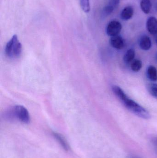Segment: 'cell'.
I'll return each mask as SVG.
<instances>
[{
  "label": "cell",
  "mask_w": 157,
  "mask_h": 158,
  "mask_svg": "<svg viewBox=\"0 0 157 158\" xmlns=\"http://www.w3.org/2000/svg\"><path fill=\"white\" fill-rule=\"evenodd\" d=\"M146 27L148 32L153 35L157 34V19L155 17L151 16L147 19Z\"/></svg>",
  "instance_id": "cell-6"
},
{
  "label": "cell",
  "mask_w": 157,
  "mask_h": 158,
  "mask_svg": "<svg viewBox=\"0 0 157 158\" xmlns=\"http://www.w3.org/2000/svg\"><path fill=\"white\" fill-rule=\"evenodd\" d=\"M128 158H141L139 157L135 156H131L129 157Z\"/></svg>",
  "instance_id": "cell-19"
},
{
  "label": "cell",
  "mask_w": 157,
  "mask_h": 158,
  "mask_svg": "<svg viewBox=\"0 0 157 158\" xmlns=\"http://www.w3.org/2000/svg\"><path fill=\"white\" fill-rule=\"evenodd\" d=\"M5 52L6 55L11 58L18 57L21 54L22 45L17 35H14L6 44Z\"/></svg>",
  "instance_id": "cell-2"
},
{
  "label": "cell",
  "mask_w": 157,
  "mask_h": 158,
  "mask_svg": "<svg viewBox=\"0 0 157 158\" xmlns=\"http://www.w3.org/2000/svg\"><path fill=\"white\" fill-rule=\"evenodd\" d=\"M156 59L157 61V53H156Z\"/></svg>",
  "instance_id": "cell-21"
},
{
  "label": "cell",
  "mask_w": 157,
  "mask_h": 158,
  "mask_svg": "<svg viewBox=\"0 0 157 158\" xmlns=\"http://www.w3.org/2000/svg\"><path fill=\"white\" fill-rule=\"evenodd\" d=\"M140 6L142 11L144 14H149L152 7L151 0H142L140 3Z\"/></svg>",
  "instance_id": "cell-10"
},
{
  "label": "cell",
  "mask_w": 157,
  "mask_h": 158,
  "mask_svg": "<svg viewBox=\"0 0 157 158\" xmlns=\"http://www.w3.org/2000/svg\"><path fill=\"white\" fill-rule=\"evenodd\" d=\"M142 61L138 59H135L132 62L131 64V69L134 72H137L141 70L142 68Z\"/></svg>",
  "instance_id": "cell-13"
},
{
  "label": "cell",
  "mask_w": 157,
  "mask_h": 158,
  "mask_svg": "<svg viewBox=\"0 0 157 158\" xmlns=\"http://www.w3.org/2000/svg\"><path fill=\"white\" fill-rule=\"evenodd\" d=\"M53 135L65 151H67L69 150L70 148L69 144L65 138L61 134L58 133L53 132Z\"/></svg>",
  "instance_id": "cell-9"
},
{
  "label": "cell",
  "mask_w": 157,
  "mask_h": 158,
  "mask_svg": "<svg viewBox=\"0 0 157 158\" xmlns=\"http://www.w3.org/2000/svg\"><path fill=\"white\" fill-rule=\"evenodd\" d=\"M135 56V51L132 49H129L124 56V61L126 64H129L134 61Z\"/></svg>",
  "instance_id": "cell-12"
},
{
  "label": "cell",
  "mask_w": 157,
  "mask_h": 158,
  "mask_svg": "<svg viewBox=\"0 0 157 158\" xmlns=\"http://www.w3.org/2000/svg\"><path fill=\"white\" fill-rule=\"evenodd\" d=\"M122 29V26L119 21L112 20L108 24L107 27V33L111 37L117 36L120 34Z\"/></svg>",
  "instance_id": "cell-4"
},
{
  "label": "cell",
  "mask_w": 157,
  "mask_h": 158,
  "mask_svg": "<svg viewBox=\"0 0 157 158\" xmlns=\"http://www.w3.org/2000/svg\"><path fill=\"white\" fill-rule=\"evenodd\" d=\"M156 43H157V39H156Z\"/></svg>",
  "instance_id": "cell-22"
},
{
  "label": "cell",
  "mask_w": 157,
  "mask_h": 158,
  "mask_svg": "<svg viewBox=\"0 0 157 158\" xmlns=\"http://www.w3.org/2000/svg\"><path fill=\"white\" fill-rule=\"evenodd\" d=\"M112 90L114 94L132 113L142 118L148 119L151 118L149 112L143 107L128 97L125 92L118 85H113Z\"/></svg>",
  "instance_id": "cell-1"
},
{
  "label": "cell",
  "mask_w": 157,
  "mask_h": 158,
  "mask_svg": "<svg viewBox=\"0 0 157 158\" xmlns=\"http://www.w3.org/2000/svg\"><path fill=\"white\" fill-rule=\"evenodd\" d=\"M7 117L9 118H15L25 123H29L30 121V116L27 110L20 105L15 106L9 112Z\"/></svg>",
  "instance_id": "cell-3"
},
{
  "label": "cell",
  "mask_w": 157,
  "mask_h": 158,
  "mask_svg": "<svg viewBox=\"0 0 157 158\" xmlns=\"http://www.w3.org/2000/svg\"><path fill=\"white\" fill-rule=\"evenodd\" d=\"M80 6L83 11L85 13H88L90 11V0H79Z\"/></svg>",
  "instance_id": "cell-15"
},
{
  "label": "cell",
  "mask_w": 157,
  "mask_h": 158,
  "mask_svg": "<svg viewBox=\"0 0 157 158\" xmlns=\"http://www.w3.org/2000/svg\"><path fill=\"white\" fill-rule=\"evenodd\" d=\"M114 8L110 5L108 4L105 6L102 10V15L104 17L108 16L110 15L114 10Z\"/></svg>",
  "instance_id": "cell-16"
},
{
  "label": "cell",
  "mask_w": 157,
  "mask_h": 158,
  "mask_svg": "<svg viewBox=\"0 0 157 158\" xmlns=\"http://www.w3.org/2000/svg\"><path fill=\"white\" fill-rule=\"evenodd\" d=\"M134 13L133 8L131 6L124 7L121 13V17L124 20H128L132 18Z\"/></svg>",
  "instance_id": "cell-8"
},
{
  "label": "cell",
  "mask_w": 157,
  "mask_h": 158,
  "mask_svg": "<svg viewBox=\"0 0 157 158\" xmlns=\"http://www.w3.org/2000/svg\"><path fill=\"white\" fill-rule=\"evenodd\" d=\"M147 89L150 94L157 98V84H149L147 85Z\"/></svg>",
  "instance_id": "cell-14"
},
{
  "label": "cell",
  "mask_w": 157,
  "mask_h": 158,
  "mask_svg": "<svg viewBox=\"0 0 157 158\" xmlns=\"http://www.w3.org/2000/svg\"><path fill=\"white\" fill-rule=\"evenodd\" d=\"M139 46L142 50L148 51L150 50L152 46L151 39L147 35L142 36L139 40Z\"/></svg>",
  "instance_id": "cell-7"
},
{
  "label": "cell",
  "mask_w": 157,
  "mask_h": 158,
  "mask_svg": "<svg viewBox=\"0 0 157 158\" xmlns=\"http://www.w3.org/2000/svg\"><path fill=\"white\" fill-rule=\"evenodd\" d=\"M152 144L154 149L157 153V137H154L152 139Z\"/></svg>",
  "instance_id": "cell-18"
},
{
  "label": "cell",
  "mask_w": 157,
  "mask_h": 158,
  "mask_svg": "<svg viewBox=\"0 0 157 158\" xmlns=\"http://www.w3.org/2000/svg\"><path fill=\"white\" fill-rule=\"evenodd\" d=\"M110 43L113 48L118 50H121L125 46V42L123 38L118 35L111 38Z\"/></svg>",
  "instance_id": "cell-5"
},
{
  "label": "cell",
  "mask_w": 157,
  "mask_h": 158,
  "mask_svg": "<svg viewBox=\"0 0 157 158\" xmlns=\"http://www.w3.org/2000/svg\"><path fill=\"white\" fill-rule=\"evenodd\" d=\"M155 8L156 11L157 12V2L155 4Z\"/></svg>",
  "instance_id": "cell-20"
},
{
  "label": "cell",
  "mask_w": 157,
  "mask_h": 158,
  "mask_svg": "<svg viewBox=\"0 0 157 158\" xmlns=\"http://www.w3.org/2000/svg\"><path fill=\"white\" fill-rule=\"evenodd\" d=\"M147 76L148 79L152 81H157V69L155 67L150 66L147 69Z\"/></svg>",
  "instance_id": "cell-11"
},
{
  "label": "cell",
  "mask_w": 157,
  "mask_h": 158,
  "mask_svg": "<svg viewBox=\"0 0 157 158\" xmlns=\"http://www.w3.org/2000/svg\"><path fill=\"white\" fill-rule=\"evenodd\" d=\"M120 0H110L108 4L114 7V9L117 8L120 4Z\"/></svg>",
  "instance_id": "cell-17"
}]
</instances>
